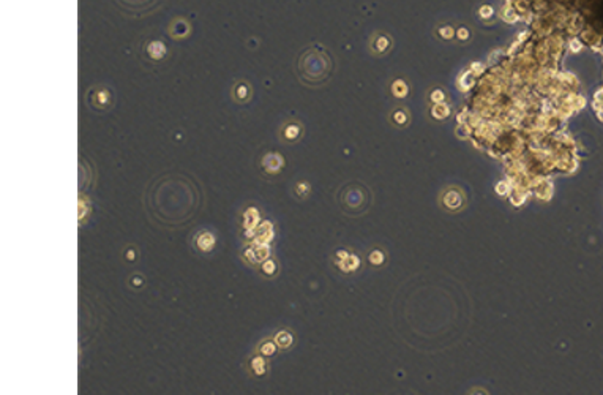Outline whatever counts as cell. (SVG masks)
Listing matches in <instances>:
<instances>
[{"instance_id":"d6986e66","label":"cell","mask_w":603,"mask_h":395,"mask_svg":"<svg viewBox=\"0 0 603 395\" xmlns=\"http://www.w3.org/2000/svg\"><path fill=\"white\" fill-rule=\"evenodd\" d=\"M497 193H501V194L505 193V185H499V187H497Z\"/></svg>"},{"instance_id":"52a82bcc","label":"cell","mask_w":603,"mask_h":395,"mask_svg":"<svg viewBox=\"0 0 603 395\" xmlns=\"http://www.w3.org/2000/svg\"><path fill=\"white\" fill-rule=\"evenodd\" d=\"M303 133V125L297 120H286L278 131V136L281 139V142L291 144V142H296L299 141L300 135Z\"/></svg>"},{"instance_id":"7a4b0ae2","label":"cell","mask_w":603,"mask_h":395,"mask_svg":"<svg viewBox=\"0 0 603 395\" xmlns=\"http://www.w3.org/2000/svg\"><path fill=\"white\" fill-rule=\"evenodd\" d=\"M296 68L305 84L314 86L329 78L332 71V59L325 51L308 47L299 56Z\"/></svg>"},{"instance_id":"4fadbf2b","label":"cell","mask_w":603,"mask_h":395,"mask_svg":"<svg viewBox=\"0 0 603 395\" xmlns=\"http://www.w3.org/2000/svg\"><path fill=\"white\" fill-rule=\"evenodd\" d=\"M276 269H278V264H276V261L275 259H266V261H263V264H260V267H259V272L263 274V275H267V277H272L275 272H276Z\"/></svg>"},{"instance_id":"9c48e42d","label":"cell","mask_w":603,"mask_h":395,"mask_svg":"<svg viewBox=\"0 0 603 395\" xmlns=\"http://www.w3.org/2000/svg\"><path fill=\"white\" fill-rule=\"evenodd\" d=\"M248 370L253 378H263L269 372L267 357L254 351V354L248 359Z\"/></svg>"},{"instance_id":"8fae6325","label":"cell","mask_w":603,"mask_h":395,"mask_svg":"<svg viewBox=\"0 0 603 395\" xmlns=\"http://www.w3.org/2000/svg\"><path fill=\"white\" fill-rule=\"evenodd\" d=\"M273 340H275L276 347H278L280 350H287V348L292 347V343H294V337H292V334L289 331H286V329L276 332L273 335Z\"/></svg>"},{"instance_id":"ba28073f","label":"cell","mask_w":603,"mask_h":395,"mask_svg":"<svg viewBox=\"0 0 603 395\" xmlns=\"http://www.w3.org/2000/svg\"><path fill=\"white\" fill-rule=\"evenodd\" d=\"M251 96H253V86L247 79H239L234 82V86L231 89L232 102L239 105H245L251 100Z\"/></svg>"},{"instance_id":"8992f818","label":"cell","mask_w":603,"mask_h":395,"mask_svg":"<svg viewBox=\"0 0 603 395\" xmlns=\"http://www.w3.org/2000/svg\"><path fill=\"white\" fill-rule=\"evenodd\" d=\"M144 54L150 62L158 63L161 60H165L168 56V46L165 41L161 40H150L144 44Z\"/></svg>"},{"instance_id":"5b68a950","label":"cell","mask_w":603,"mask_h":395,"mask_svg":"<svg viewBox=\"0 0 603 395\" xmlns=\"http://www.w3.org/2000/svg\"><path fill=\"white\" fill-rule=\"evenodd\" d=\"M191 22L183 16H177L168 26V35L174 40H185L191 35Z\"/></svg>"},{"instance_id":"e0dca14e","label":"cell","mask_w":603,"mask_h":395,"mask_svg":"<svg viewBox=\"0 0 603 395\" xmlns=\"http://www.w3.org/2000/svg\"><path fill=\"white\" fill-rule=\"evenodd\" d=\"M308 191H309V187H308V184H306V182H299V184L296 185V193H297V194H300V196H305Z\"/></svg>"},{"instance_id":"ac0fdd59","label":"cell","mask_w":603,"mask_h":395,"mask_svg":"<svg viewBox=\"0 0 603 395\" xmlns=\"http://www.w3.org/2000/svg\"><path fill=\"white\" fill-rule=\"evenodd\" d=\"M370 259H371V262H374V264H376V262H381V261H382L381 252H373L371 256H370Z\"/></svg>"},{"instance_id":"7c38bea8","label":"cell","mask_w":603,"mask_h":395,"mask_svg":"<svg viewBox=\"0 0 603 395\" xmlns=\"http://www.w3.org/2000/svg\"><path fill=\"white\" fill-rule=\"evenodd\" d=\"M276 350H278V347H276V343H275V340H273V338H266V340H260V341H259V344L256 347V353L263 354V356H266V357H272V356H275V354H276Z\"/></svg>"},{"instance_id":"277c9868","label":"cell","mask_w":603,"mask_h":395,"mask_svg":"<svg viewBox=\"0 0 603 395\" xmlns=\"http://www.w3.org/2000/svg\"><path fill=\"white\" fill-rule=\"evenodd\" d=\"M257 168L263 176L275 177V176H278L284 168V157L278 152H266L259 158Z\"/></svg>"},{"instance_id":"3957f363","label":"cell","mask_w":603,"mask_h":395,"mask_svg":"<svg viewBox=\"0 0 603 395\" xmlns=\"http://www.w3.org/2000/svg\"><path fill=\"white\" fill-rule=\"evenodd\" d=\"M87 105L95 112H108L116 105V93L111 86L106 84H95L87 90L86 95Z\"/></svg>"},{"instance_id":"6da1fadb","label":"cell","mask_w":603,"mask_h":395,"mask_svg":"<svg viewBox=\"0 0 603 395\" xmlns=\"http://www.w3.org/2000/svg\"><path fill=\"white\" fill-rule=\"evenodd\" d=\"M201 203V191L196 182L185 174H165L153 180L145 193L149 213L166 226H180L190 221Z\"/></svg>"},{"instance_id":"5bb4252c","label":"cell","mask_w":603,"mask_h":395,"mask_svg":"<svg viewBox=\"0 0 603 395\" xmlns=\"http://www.w3.org/2000/svg\"><path fill=\"white\" fill-rule=\"evenodd\" d=\"M123 259H125L126 262H135V261L138 259V250L135 249L133 245H129L128 249L123 252Z\"/></svg>"},{"instance_id":"9a60e30c","label":"cell","mask_w":603,"mask_h":395,"mask_svg":"<svg viewBox=\"0 0 603 395\" xmlns=\"http://www.w3.org/2000/svg\"><path fill=\"white\" fill-rule=\"evenodd\" d=\"M445 203H447L449 207H458L461 201H460V196L452 191V193H449V194L445 196Z\"/></svg>"},{"instance_id":"2e32d148","label":"cell","mask_w":603,"mask_h":395,"mask_svg":"<svg viewBox=\"0 0 603 395\" xmlns=\"http://www.w3.org/2000/svg\"><path fill=\"white\" fill-rule=\"evenodd\" d=\"M129 283H132L133 288H139V286L144 285V277H142L141 274H135V275H132V280H129Z\"/></svg>"},{"instance_id":"30bf717a","label":"cell","mask_w":603,"mask_h":395,"mask_svg":"<svg viewBox=\"0 0 603 395\" xmlns=\"http://www.w3.org/2000/svg\"><path fill=\"white\" fill-rule=\"evenodd\" d=\"M193 243H194V249H196L198 252L210 253L217 245V237L210 231H199V233H196V236H194Z\"/></svg>"}]
</instances>
